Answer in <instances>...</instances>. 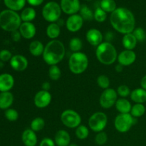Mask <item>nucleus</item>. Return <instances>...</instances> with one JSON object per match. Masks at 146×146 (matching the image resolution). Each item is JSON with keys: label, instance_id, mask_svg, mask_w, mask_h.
I'll list each match as a JSON object with an SVG mask.
<instances>
[{"label": "nucleus", "instance_id": "obj_14", "mask_svg": "<svg viewBox=\"0 0 146 146\" xmlns=\"http://www.w3.org/2000/svg\"><path fill=\"white\" fill-rule=\"evenodd\" d=\"M11 68L17 71H23L27 69L29 65V61L24 56L17 54L13 56L9 61Z\"/></svg>", "mask_w": 146, "mask_h": 146}, {"label": "nucleus", "instance_id": "obj_6", "mask_svg": "<svg viewBox=\"0 0 146 146\" xmlns=\"http://www.w3.org/2000/svg\"><path fill=\"white\" fill-rule=\"evenodd\" d=\"M60 4L56 1H51L47 2L42 9V17L46 21L50 23H56L60 19L61 15Z\"/></svg>", "mask_w": 146, "mask_h": 146}, {"label": "nucleus", "instance_id": "obj_24", "mask_svg": "<svg viewBox=\"0 0 146 146\" xmlns=\"http://www.w3.org/2000/svg\"><path fill=\"white\" fill-rule=\"evenodd\" d=\"M44 48L45 46L42 44V42L38 41V40H34V41H31V44H29V52L31 53V55L38 57L39 56L43 55Z\"/></svg>", "mask_w": 146, "mask_h": 146}, {"label": "nucleus", "instance_id": "obj_36", "mask_svg": "<svg viewBox=\"0 0 146 146\" xmlns=\"http://www.w3.org/2000/svg\"><path fill=\"white\" fill-rule=\"evenodd\" d=\"M94 19L99 23L104 22L107 19V13L104 11L101 7H98L94 11Z\"/></svg>", "mask_w": 146, "mask_h": 146}, {"label": "nucleus", "instance_id": "obj_47", "mask_svg": "<svg viewBox=\"0 0 146 146\" xmlns=\"http://www.w3.org/2000/svg\"><path fill=\"white\" fill-rule=\"evenodd\" d=\"M141 88H143V89H145L146 91V75L144 76L142 79H141Z\"/></svg>", "mask_w": 146, "mask_h": 146}, {"label": "nucleus", "instance_id": "obj_51", "mask_svg": "<svg viewBox=\"0 0 146 146\" xmlns=\"http://www.w3.org/2000/svg\"><path fill=\"white\" fill-rule=\"evenodd\" d=\"M86 1H92V0H86Z\"/></svg>", "mask_w": 146, "mask_h": 146}, {"label": "nucleus", "instance_id": "obj_22", "mask_svg": "<svg viewBox=\"0 0 146 146\" xmlns=\"http://www.w3.org/2000/svg\"><path fill=\"white\" fill-rule=\"evenodd\" d=\"M115 106L116 110L120 113H130L132 108L131 102L126 98H123L117 100Z\"/></svg>", "mask_w": 146, "mask_h": 146}, {"label": "nucleus", "instance_id": "obj_46", "mask_svg": "<svg viewBox=\"0 0 146 146\" xmlns=\"http://www.w3.org/2000/svg\"><path fill=\"white\" fill-rule=\"evenodd\" d=\"M50 88H51V85H50L49 83H48V82L43 83V84H42V90H44V91H49Z\"/></svg>", "mask_w": 146, "mask_h": 146}, {"label": "nucleus", "instance_id": "obj_42", "mask_svg": "<svg viewBox=\"0 0 146 146\" xmlns=\"http://www.w3.org/2000/svg\"><path fill=\"white\" fill-rule=\"evenodd\" d=\"M12 54L11 51L7 49H2L0 51V61L2 62H7V61H10L11 58H12Z\"/></svg>", "mask_w": 146, "mask_h": 146}, {"label": "nucleus", "instance_id": "obj_34", "mask_svg": "<svg viewBox=\"0 0 146 146\" xmlns=\"http://www.w3.org/2000/svg\"><path fill=\"white\" fill-rule=\"evenodd\" d=\"M48 76L52 81H58L61 77V71L57 65L51 66L48 69Z\"/></svg>", "mask_w": 146, "mask_h": 146}, {"label": "nucleus", "instance_id": "obj_9", "mask_svg": "<svg viewBox=\"0 0 146 146\" xmlns=\"http://www.w3.org/2000/svg\"><path fill=\"white\" fill-rule=\"evenodd\" d=\"M61 121L67 128H76L81 125V118L76 111L68 109L62 112L61 115Z\"/></svg>", "mask_w": 146, "mask_h": 146}, {"label": "nucleus", "instance_id": "obj_33", "mask_svg": "<svg viewBox=\"0 0 146 146\" xmlns=\"http://www.w3.org/2000/svg\"><path fill=\"white\" fill-rule=\"evenodd\" d=\"M45 126V121L41 117L34 118L31 123V129L34 132H38L41 131Z\"/></svg>", "mask_w": 146, "mask_h": 146}, {"label": "nucleus", "instance_id": "obj_37", "mask_svg": "<svg viewBox=\"0 0 146 146\" xmlns=\"http://www.w3.org/2000/svg\"><path fill=\"white\" fill-rule=\"evenodd\" d=\"M97 84L100 88L103 89H107L109 88L110 80L108 76L105 75H101L97 78Z\"/></svg>", "mask_w": 146, "mask_h": 146}, {"label": "nucleus", "instance_id": "obj_12", "mask_svg": "<svg viewBox=\"0 0 146 146\" xmlns=\"http://www.w3.org/2000/svg\"><path fill=\"white\" fill-rule=\"evenodd\" d=\"M84 21V19L80 14H73L69 16L66 19V27L67 29L71 32H77L82 28Z\"/></svg>", "mask_w": 146, "mask_h": 146}, {"label": "nucleus", "instance_id": "obj_43", "mask_svg": "<svg viewBox=\"0 0 146 146\" xmlns=\"http://www.w3.org/2000/svg\"><path fill=\"white\" fill-rule=\"evenodd\" d=\"M39 146H56V143L51 138H45L40 142Z\"/></svg>", "mask_w": 146, "mask_h": 146}, {"label": "nucleus", "instance_id": "obj_35", "mask_svg": "<svg viewBox=\"0 0 146 146\" xmlns=\"http://www.w3.org/2000/svg\"><path fill=\"white\" fill-rule=\"evenodd\" d=\"M89 135V130L86 126L84 125H80L76 129V135L80 140L86 139Z\"/></svg>", "mask_w": 146, "mask_h": 146}, {"label": "nucleus", "instance_id": "obj_4", "mask_svg": "<svg viewBox=\"0 0 146 146\" xmlns=\"http://www.w3.org/2000/svg\"><path fill=\"white\" fill-rule=\"evenodd\" d=\"M96 55L98 61L104 65H111L118 58L116 48L108 41L102 42L97 46Z\"/></svg>", "mask_w": 146, "mask_h": 146}, {"label": "nucleus", "instance_id": "obj_50", "mask_svg": "<svg viewBox=\"0 0 146 146\" xmlns=\"http://www.w3.org/2000/svg\"><path fill=\"white\" fill-rule=\"evenodd\" d=\"M68 146H78V145L76 143H71Z\"/></svg>", "mask_w": 146, "mask_h": 146}, {"label": "nucleus", "instance_id": "obj_21", "mask_svg": "<svg viewBox=\"0 0 146 146\" xmlns=\"http://www.w3.org/2000/svg\"><path fill=\"white\" fill-rule=\"evenodd\" d=\"M14 103V96L10 91L0 93V109L7 110Z\"/></svg>", "mask_w": 146, "mask_h": 146}, {"label": "nucleus", "instance_id": "obj_40", "mask_svg": "<svg viewBox=\"0 0 146 146\" xmlns=\"http://www.w3.org/2000/svg\"><path fill=\"white\" fill-rule=\"evenodd\" d=\"M116 91L118 95L120 96L121 98H125L128 96H129L131 93L129 87L126 85H121L120 86H118Z\"/></svg>", "mask_w": 146, "mask_h": 146}, {"label": "nucleus", "instance_id": "obj_7", "mask_svg": "<svg viewBox=\"0 0 146 146\" xmlns=\"http://www.w3.org/2000/svg\"><path fill=\"white\" fill-rule=\"evenodd\" d=\"M135 123V119L131 113H120L115 117L114 125L118 132L124 133L129 131Z\"/></svg>", "mask_w": 146, "mask_h": 146}, {"label": "nucleus", "instance_id": "obj_30", "mask_svg": "<svg viewBox=\"0 0 146 146\" xmlns=\"http://www.w3.org/2000/svg\"><path fill=\"white\" fill-rule=\"evenodd\" d=\"M145 113V108L143 104H135L133 106H132L131 111V115L133 118H139L143 116Z\"/></svg>", "mask_w": 146, "mask_h": 146}, {"label": "nucleus", "instance_id": "obj_13", "mask_svg": "<svg viewBox=\"0 0 146 146\" xmlns=\"http://www.w3.org/2000/svg\"><path fill=\"white\" fill-rule=\"evenodd\" d=\"M51 102V94L49 91H38L36 94L34 98V103L36 106L38 108H44L48 106Z\"/></svg>", "mask_w": 146, "mask_h": 146}, {"label": "nucleus", "instance_id": "obj_32", "mask_svg": "<svg viewBox=\"0 0 146 146\" xmlns=\"http://www.w3.org/2000/svg\"><path fill=\"white\" fill-rule=\"evenodd\" d=\"M83 47V42L78 37H74L70 40L69 48L73 52H79Z\"/></svg>", "mask_w": 146, "mask_h": 146}, {"label": "nucleus", "instance_id": "obj_39", "mask_svg": "<svg viewBox=\"0 0 146 146\" xmlns=\"http://www.w3.org/2000/svg\"><path fill=\"white\" fill-rule=\"evenodd\" d=\"M133 34L135 36L138 41H143L146 38V33L145 30L141 27L135 28V29L133 31Z\"/></svg>", "mask_w": 146, "mask_h": 146}, {"label": "nucleus", "instance_id": "obj_23", "mask_svg": "<svg viewBox=\"0 0 146 146\" xmlns=\"http://www.w3.org/2000/svg\"><path fill=\"white\" fill-rule=\"evenodd\" d=\"M131 98L135 104H144L146 102V91L142 88L134 89L131 93Z\"/></svg>", "mask_w": 146, "mask_h": 146}, {"label": "nucleus", "instance_id": "obj_26", "mask_svg": "<svg viewBox=\"0 0 146 146\" xmlns=\"http://www.w3.org/2000/svg\"><path fill=\"white\" fill-rule=\"evenodd\" d=\"M27 0H4V3L8 9L18 11L22 9L26 5Z\"/></svg>", "mask_w": 146, "mask_h": 146}, {"label": "nucleus", "instance_id": "obj_20", "mask_svg": "<svg viewBox=\"0 0 146 146\" xmlns=\"http://www.w3.org/2000/svg\"><path fill=\"white\" fill-rule=\"evenodd\" d=\"M21 140L25 146H36L38 142L36 132L30 128L27 129L23 132Z\"/></svg>", "mask_w": 146, "mask_h": 146}, {"label": "nucleus", "instance_id": "obj_29", "mask_svg": "<svg viewBox=\"0 0 146 146\" xmlns=\"http://www.w3.org/2000/svg\"><path fill=\"white\" fill-rule=\"evenodd\" d=\"M100 7L106 13H112L117 9L116 3L114 0H102Z\"/></svg>", "mask_w": 146, "mask_h": 146}, {"label": "nucleus", "instance_id": "obj_49", "mask_svg": "<svg viewBox=\"0 0 146 146\" xmlns=\"http://www.w3.org/2000/svg\"><path fill=\"white\" fill-rule=\"evenodd\" d=\"M113 38V34L111 32L106 33V39L108 41V42H109L110 40H111Z\"/></svg>", "mask_w": 146, "mask_h": 146}, {"label": "nucleus", "instance_id": "obj_16", "mask_svg": "<svg viewBox=\"0 0 146 146\" xmlns=\"http://www.w3.org/2000/svg\"><path fill=\"white\" fill-rule=\"evenodd\" d=\"M87 41L94 46H98L103 42L104 36L101 31L96 29H91L86 32V35Z\"/></svg>", "mask_w": 146, "mask_h": 146}, {"label": "nucleus", "instance_id": "obj_11", "mask_svg": "<svg viewBox=\"0 0 146 146\" xmlns=\"http://www.w3.org/2000/svg\"><path fill=\"white\" fill-rule=\"evenodd\" d=\"M60 7L63 12L71 16L77 14L81 6L79 0H61Z\"/></svg>", "mask_w": 146, "mask_h": 146}, {"label": "nucleus", "instance_id": "obj_19", "mask_svg": "<svg viewBox=\"0 0 146 146\" xmlns=\"http://www.w3.org/2000/svg\"><path fill=\"white\" fill-rule=\"evenodd\" d=\"M54 142L57 146H68L71 144L69 133L65 130H59L56 133Z\"/></svg>", "mask_w": 146, "mask_h": 146}, {"label": "nucleus", "instance_id": "obj_41", "mask_svg": "<svg viewBox=\"0 0 146 146\" xmlns=\"http://www.w3.org/2000/svg\"><path fill=\"white\" fill-rule=\"evenodd\" d=\"M108 141V135L104 131H101L97 133L95 138V141L98 145H103L106 143Z\"/></svg>", "mask_w": 146, "mask_h": 146}, {"label": "nucleus", "instance_id": "obj_8", "mask_svg": "<svg viewBox=\"0 0 146 146\" xmlns=\"http://www.w3.org/2000/svg\"><path fill=\"white\" fill-rule=\"evenodd\" d=\"M108 123V117L103 112H96L88 119V126L91 131L99 133L104 131Z\"/></svg>", "mask_w": 146, "mask_h": 146}, {"label": "nucleus", "instance_id": "obj_10", "mask_svg": "<svg viewBox=\"0 0 146 146\" xmlns=\"http://www.w3.org/2000/svg\"><path fill=\"white\" fill-rule=\"evenodd\" d=\"M118 100L117 91L113 88H108L105 89L101 94L99 98L101 106L104 109H108L113 106Z\"/></svg>", "mask_w": 146, "mask_h": 146}, {"label": "nucleus", "instance_id": "obj_3", "mask_svg": "<svg viewBox=\"0 0 146 146\" xmlns=\"http://www.w3.org/2000/svg\"><path fill=\"white\" fill-rule=\"evenodd\" d=\"M21 23V17L17 11L7 9L0 12V27L4 31L11 33L17 31Z\"/></svg>", "mask_w": 146, "mask_h": 146}, {"label": "nucleus", "instance_id": "obj_45", "mask_svg": "<svg viewBox=\"0 0 146 146\" xmlns=\"http://www.w3.org/2000/svg\"><path fill=\"white\" fill-rule=\"evenodd\" d=\"M44 0H27V2L33 7H38L43 4Z\"/></svg>", "mask_w": 146, "mask_h": 146}, {"label": "nucleus", "instance_id": "obj_31", "mask_svg": "<svg viewBox=\"0 0 146 146\" xmlns=\"http://www.w3.org/2000/svg\"><path fill=\"white\" fill-rule=\"evenodd\" d=\"M79 12V14L81 16V17L86 21H91L94 19V13L87 5L84 4L81 6Z\"/></svg>", "mask_w": 146, "mask_h": 146}, {"label": "nucleus", "instance_id": "obj_44", "mask_svg": "<svg viewBox=\"0 0 146 146\" xmlns=\"http://www.w3.org/2000/svg\"><path fill=\"white\" fill-rule=\"evenodd\" d=\"M11 38H12L13 41H16V42H17V41H19L20 39H21V38L22 37L19 30L11 32Z\"/></svg>", "mask_w": 146, "mask_h": 146}, {"label": "nucleus", "instance_id": "obj_48", "mask_svg": "<svg viewBox=\"0 0 146 146\" xmlns=\"http://www.w3.org/2000/svg\"><path fill=\"white\" fill-rule=\"evenodd\" d=\"M115 71H117L118 73H121L122 72L123 69V66L122 65H121L120 64H118V65L115 66Z\"/></svg>", "mask_w": 146, "mask_h": 146}, {"label": "nucleus", "instance_id": "obj_38", "mask_svg": "<svg viewBox=\"0 0 146 146\" xmlns=\"http://www.w3.org/2000/svg\"><path fill=\"white\" fill-rule=\"evenodd\" d=\"M4 115H5L6 118L11 122L17 121V119L19 118L18 112L14 108H9V109L6 110Z\"/></svg>", "mask_w": 146, "mask_h": 146}, {"label": "nucleus", "instance_id": "obj_25", "mask_svg": "<svg viewBox=\"0 0 146 146\" xmlns=\"http://www.w3.org/2000/svg\"><path fill=\"white\" fill-rule=\"evenodd\" d=\"M137 42H138V41H137L135 36L133 34V33L123 35L122 39V44L125 49L133 50L136 46Z\"/></svg>", "mask_w": 146, "mask_h": 146}, {"label": "nucleus", "instance_id": "obj_17", "mask_svg": "<svg viewBox=\"0 0 146 146\" xmlns=\"http://www.w3.org/2000/svg\"><path fill=\"white\" fill-rule=\"evenodd\" d=\"M20 34L23 38L26 39H31L34 38L36 33L35 25L31 22H22L19 29Z\"/></svg>", "mask_w": 146, "mask_h": 146}, {"label": "nucleus", "instance_id": "obj_15", "mask_svg": "<svg viewBox=\"0 0 146 146\" xmlns=\"http://www.w3.org/2000/svg\"><path fill=\"white\" fill-rule=\"evenodd\" d=\"M118 64L123 66H128L133 64L136 60V54L133 50H124L118 55Z\"/></svg>", "mask_w": 146, "mask_h": 146}, {"label": "nucleus", "instance_id": "obj_2", "mask_svg": "<svg viewBox=\"0 0 146 146\" xmlns=\"http://www.w3.org/2000/svg\"><path fill=\"white\" fill-rule=\"evenodd\" d=\"M66 48L64 44L57 39L51 40L45 46L43 59L46 64L51 66L59 64L65 56Z\"/></svg>", "mask_w": 146, "mask_h": 146}, {"label": "nucleus", "instance_id": "obj_1", "mask_svg": "<svg viewBox=\"0 0 146 146\" xmlns=\"http://www.w3.org/2000/svg\"><path fill=\"white\" fill-rule=\"evenodd\" d=\"M110 22L114 29L123 34L133 33L135 27V19L131 10L118 7L110 16Z\"/></svg>", "mask_w": 146, "mask_h": 146}, {"label": "nucleus", "instance_id": "obj_28", "mask_svg": "<svg viewBox=\"0 0 146 146\" xmlns=\"http://www.w3.org/2000/svg\"><path fill=\"white\" fill-rule=\"evenodd\" d=\"M61 34V27L57 23H51L46 28V35L51 39H56Z\"/></svg>", "mask_w": 146, "mask_h": 146}, {"label": "nucleus", "instance_id": "obj_5", "mask_svg": "<svg viewBox=\"0 0 146 146\" xmlns=\"http://www.w3.org/2000/svg\"><path fill=\"white\" fill-rule=\"evenodd\" d=\"M88 66V58L84 53H73L68 60V67L74 74H81L87 69Z\"/></svg>", "mask_w": 146, "mask_h": 146}, {"label": "nucleus", "instance_id": "obj_18", "mask_svg": "<svg viewBox=\"0 0 146 146\" xmlns=\"http://www.w3.org/2000/svg\"><path fill=\"white\" fill-rule=\"evenodd\" d=\"M14 85V78L11 74L5 73L0 75V92L9 91Z\"/></svg>", "mask_w": 146, "mask_h": 146}, {"label": "nucleus", "instance_id": "obj_27", "mask_svg": "<svg viewBox=\"0 0 146 146\" xmlns=\"http://www.w3.org/2000/svg\"><path fill=\"white\" fill-rule=\"evenodd\" d=\"M36 17V12L32 7L24 8L20 14V17L23 22H31Z\"/></svg>", "mask_w": 146, "mask_h": 146}]
</instances>
